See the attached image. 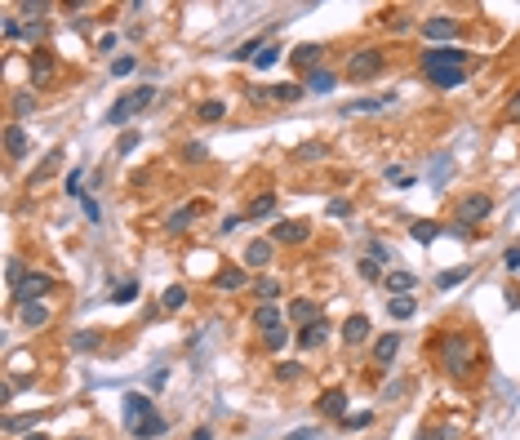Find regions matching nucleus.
<instances>
[{
	"mask_svg": "<svg viewBox=\"0 0 520 440\" xmlns=\"http://www.w3.org/2000/svg\"><path fill=\"white\" fill-rule=\"evenodd\" d=\"M422 76L436 89H458L467 80V54L458 45H436V49L422 54Z\"/></svg>",
	"mask_w": 520,
	"mask_h": 440,
	"instance_id": "1",
	"label": "nucleus"
},
{
	"mask_svg": "<svg viewBox=\"0 0 520 440\" xmlns=\"http://www.w3.org/2000/svg\"><path fill=\"white\" fill-rule=\"evenodd\" d=\"M440 364H445L449 378H467L471 364H476V347H471L467 334H449V338L440 343Z\"/></svg>",
	"mask_w": 520,
	"mask_h": 440,
	"instance_id": "2",
	"label": "nucleus"
},
{
	"mask_svg": "<svg viewBox=\"0 0 520 440\" xmlns=\"http://www.w3.org/2000/svg\"><path fill=\"white\" fill-rule=\"evenodd\" d=\"M151 98H156V89H151V85H138V89H129L125 98H116V102H111L102 120H107V125H129V120H134L138 111H147V107H151Z\"/></svg>",
	"mask_w": 520,
	"mask_h": 440,
	"instance_id": "3",
	"label": "nucleus"
},
{
	"mask_svg": "<svg viewBox=\"0 0 520 440\" xmlns=\"http://www.w3.org/2000/svg\"><path fill=\"white\" fill-rule=\"evenodd\" d=\"M383 67H387V54L365 45V49H356L347 58V80H374V76H383Z\"/></svg>",
	"mask_w": 520,
	"mask_h": 440,
	"instance_id": "4",
	"label": "nucleus"
},
{
	"mask_svg": "<svg viewBox=\"0 0 520 440\" xmlns=\"http://www.w3.org/2000/svg\"><path fill=\"white\" fill-rule=\"evenodd\" d=\"M49 289H54V280L45 276V271H32V267H27V276L14 285V303L18 307H32V303H41Z\"/></svg>",
	"mask_w": 520,
	"mask_h": 440,
	"instance_id": "5",
	"label": "nucleus"
},
{
	"mask_svg": "<svg viewBox=\"0 0 520 440\" xmlns=\"http://www.w3.org/2000/svg\"><path fill=\"white\" fill-rule=\"evenodd\" d=\"M489 213H494V200H489V196H480V192H471V196H462V200H458V213H453V218L471 227V222L489 218Z\"/></svg>",
	"mask_w": 520,
	"mask_h": 440,
	"instance_id": "6",
	"label": "nucleus"
},
{
	"mask_svg": "<svg viewBox=\"0 0 520 440\" xmlns=\"http://www.w3.org/2000/svg\"><path fill=\"white\" fill-rule=\"evenodd\" d=\"M307 85H289V80H280V85H258L253 89V102H298Z\"/></svg>",
	"mask_w": 520,
	"mask_h": 440,
	"instance_id": "7",
	"label": "nucleus"
},
{
	"mask_svg": "<svg viewBox=\"0 0 520 440\" xmlns=\"http://www.w3.org/2000/svg\"><path fill=\"white\" fill-rule=\"evenodd\" d=\"M147 418H156V405H151V396H138V391H129V396H125V427L134 432V427H143Z\"/></svg>",
	"mask_w": 520,
	"mask_h": 440,
	"instance_id": "8",
	"label": "nucleus"
},
{
	"mask_svg": "<svg viewBox=\"0 0 520 440\" xmlns=\"http://www.w3.org/2000/svg\"><path fill=\"white\" fill-rule=\"evenodd\" d=\"M307 236H311V227L298 222V218H280L276 227H271V245H302Z\"/></svg>",
	"mask_w": 520,
	"mask_h": 440,
	"instance_id": "9",
	"label": "nucleus"
},
{
	"mask_svg": "<svg viewBox=\"0 0 520 440\" xmlns=\"http://www.w3.org/2000/svg\"><path fill=\"white\" fill-rule=\"evenodd\" d=\"M422 36H427V40H436V45L458 40V18H445V14L427 18V23H422Z\"/></svg>",
	"mask_w": 520,
	"mask_h": 440,
	"instance_id": "10",
	"label": "nucleus"
},
{
	"mask_svg": "<svg viewBox=\"0 0 520 440\" xmlns=\"http://www.w3.org/2000/svg\"><path fill=\"white\" fill-rule=\"evenodd\" d=\"M63 161H67V156H63V147H54V152L45 156V161L36 165L32 174H27V187H41V183H49V178L58 174V170H63Z\"/></svg>",
	"mask_w": 520,
	"mask_h": 440,
	"instance_id": "11",
	"label": "nucleus"
},
{
	"mask_svg": "<svg viewBox=\"0 0 520 440\" xmlns=\"http://www.w3.org/2000/svg\"><path fill=\"white\" fill-rule=\"evenodd\" d=\"M54 80V54L49 49H32V89H45Z\"/></svg>",
	"mask_w": 520,
	"mask_h": 440,
	"instance_id": "12",
	"label": "nucleus"
},
{
	"mask_svg": "<svg viewBox=\"0 0 520 440\" xmlns=\"http://www.w3.org/2000/svg\"><path fill=\"white\" fill-rule=\"evenodd\" d=\"M396 102V93H378V98H352L343 107V116H370V111H383V107H392Z\"/></svg>",
	"mask_w": 520,
	"mask_h": 440,
	"instance_id": "13",
	"label": "nucleus"
},
{
	"mask_svg": "<svg viewBox=\"0 0 520 440\" xmlns=\"http://www.w3.org/2000/svg\"><path fill=\"white\" fill-rule=\"evenodd\" d=\"M316 409L325 418H338V423H343V409H347V396H343V387H329V391H320V400H316Z\"/></svg>",
	"mask_w": 520,
	"mask_h": 440,
	"instance_id": "14",
	"label": "nucleus"
},
{
	"mask_svg": "<svg viewBox=\"0 0 520 440\" xmlns=\"http://www.w3.org/2000/svg\"><path fill=\"white\" fill-rule=\"evenodd\" d=\"M343 343L347 347H361V343H370V316H347V325H343Z\"/></svg>",
	"mask_w": 520,
	"mask_h": 440,
	"instance_id": "15",
	"label": "nucleus"
},
{
	"mask_svg": "<svg viewBox=\"0 0 520 440\" xmlns=\"http://www.w3.org/2000/svg\"><path fill=\"white\" fill-rule=\"evenodd\" d=\"M253 325H258L262 334H271V329H280V325H285V316H280L276 303H258V307H253Z\"/></svg>",
	"mask_w": 520,
	"mask_h": 440,
	"instance_id": "16",
	"label": "nucleus"
},
{
	"mask_svg": "<svg viewBox=\"0 0 520 440\" xmlns=\"http://www.w3.org/2000/svg\"><path fill=\"white\" fill-rule=\"evenodd\" d=\"M249 285V271L245 267H223L218 276H214V289H223V294H231V289H245Z\"/></svg>",
	"mask_w": 520,
	"mask_h": 440,
	"instance_id": "17",
	"label": "nucleus"
},
{
	"mask_svg": "<svg viewBox=\"0 0 520 440\" xmlns=\"http://www.w3.org/2000/svg\"><path fill=\"white\" fill-rule=\"evenodd\" d=\"M325 338H329V321H325V316H320L316 325H307V329H298V338H294V343H298L302 351H311V347H320V343H325Z\"/></svg>",
	"mask_w": 520,
	"mask_h": 440,
	"instance_id": "18",
	"label": "nucleus"
},
{
	"mask_svg": "<svg viewBox=\"0 0 520 440\" xmlns=\"http://www.w3.org/2000/svg\"><path fill=\"white\" fill-rule=\"evenodd\" d=\"M5 156H9V161H23V156H27V129L23 125H9L5 129Z\"/></svg>",
	"mask_w": 520,
	"mask_h": 440,
	"instance_id": "19",
	"label": "nucleus"
},
{
	"mask_svg": "<svg viewBox=\"0 0 520 440\" xmlns=\"http://www.w3.org/2000/svg\"><path fill=\"white\" fill-rule=\"evenodd\" d=\"M271 263V240H249L245 245V267H267Z\"/></svg>",
	"mask_w": 520,
	"mask_h": 440,
	"instance_id": "20",
	"label": "nucleus"
},
{
	"mask_svg": "<svg viewBox=\"0 0 520 440\" xmlns=\"http://www.w3.org/2000/svg\"><path fill=\"white\" fill-rule=\"evenodd\" d=\"M289 316H294L302 329H307V325H316V321H320V307L311 303V298H298V303H289Z\"/></svg>",
	"mask_w": 520,
	"mask_h": 440,
	"instance_id": "21",
	"label": "nucleus"
},
{
	"mask_svg": "<svg viewBox=\"0 0 520 440\" xmlns=\"http://www.w3.org/2000/svg\"><path fill=\"white\" fill-rule=\"evenodd\" d=\"M396 351H400V334H383V338L374 343V360H378V364H392Z\"/></svg>",
	"mask_w": 520,
	"mask_h": 440,
	"instance_id": "22",
	"label": "nucleus"
},
{
	"mask_svg": "<svg viewBox=\"0 0 520 440\" xmlns=\"http://www.w3.org/2000/svg\"><path fill=\"white\" fill-rule=\"evenodd\" d=\"M334 89V71H307V93H316V98H325V93Z\"/></svg>",
	"mask_w": 520,
	"mask_h": 440,
	"instance_id": "23",
	"label": "nucleus"
},
{
	"mask_svg": "<svg viewBox=\"0 0 520 440\" xmlns=\"http://www.w3.org/2000/svg\"><path fill=\"white\" fill-rule=\"evenodd\" d=\"M289 58H294L298 67H307V71H320V45H298Z\"/></svg>",
	"mask_w": 520,
	"mask_h": 440,
	"instance_id": "24",
	"label": "nucleus"
},
{
	"mask_svg": "<svg viewBox=\"0 0 520 440\" xmlns=\"http://www.w3.org/2000/svg\"><path fill=\"white\" fill-rule=\"evenodd\" d=\"M23 325H27V329H45V325H49V307H45V303L23 307Z\"/></svg>",
	"mask_w": 520,
	"mask_h": 440,
	"instance_id": "25",
	"label": "nucleus"
},
{
	"mask_svg": "<svg viewBox=\"0 0 520 440\" xmlns=\"http://www.w3.org/2000/svg\"><path fill=\"white\" fill-rule=\"evenodd\" d=\"M169 432V423H165V418H147V423L143 427H134V432H129V436H134V440H156V436H165Z\"/></svg>",
	"mask_w": 520,
	"mask_h": 440,
	"instance_id": "26",
	"label": "nucleus"
},
{
	"mask_svg": "<svg viewBox=\"0 0 520 440\" xmlns=\"http://www.w3.org/2000/svg\"><path fill=\"white\" fill-rule=\"evenodd\" d=\"M409 236L418 240V245H431V240L440 236V222H431V218H418V222L409 227Z\"/></svg>",
	"mask_w": 520,
	"mask_h": 440,
	"instance_id": "27",
	"label": "nucleus"
},
{
	"mask_svg": "<svg viewBox=\"0 0 520 440\" xmlns=\"http://www.w3.org/2000/svg\"><path fill=\"white\" fill-rule=\"evenodd\" d=\"M414 285H418L414 271H387V289H392V294H409Z\"/></svg>",
	"mask_w": 520,
	"mask_h": 440,
	"instance_id": "28",
	"label": "nucleus"
},
{
	"mask_svg": "<svg viewBox=\"0 0 520 440\" xmlns=\"http://www.w3.org/2000/svg\"><path fill=\"white\" fill-rule=\"evenodd\" d=\"M271 213H276V196H258V200H253L249 209H245V218H253V222H258V218H271Z\"/></svg>",
	"mask_w": 520,
	"mask_h": 440,
	"instance_id": "29",
	"label": "nucleus"
},
{
	"mask_svg": "<svg viewBox=\"0 0 520 440\" xmlns=\"http://www.w3.org/2000/svg\"><path fill=\"white\" fill-rule=\"evenodd\" d=\"M387 312H392L396 321H409V316L418 312V307H414V298H409V294H396L392 303H387Z\"/></svg>",
	"mask_w": 520,
	"mask_h": 440,
	"instance_id": "30",
	"label": "nucleus"
},
{
	"mask_svg": "<svg viewBox=\"0 0 520 440\" xmlns=\"http://www.w3.org/2000/svg\"><path fill=\"white\" fill-rule=\"evenodd\" d=\"M289 343H294V338H289V325H280V329L262 334V347H267V351H285Z\"/></svg>",
	"mask_w": 520,
	"mask_h": 440,
	"instance_id": "31",
	"label": "nucleus"
},
{
	"mask_svg": "<svg viewBox=\"0 0 520 440\" xmlns=\"http://www.w3.org/2000/svg\"><path fill=\"white\" fill-rule=\"evenodd\" d=\"M160 307H165V312H178V307H187V289H183V285H169L165 294H160Z\"/></svg>",
	"mask_w": 520,
	"mask_h": 440,
	"instance_id": "32",
	"label": "nucleus"
},
{
	"mask_svg": "<svg viewBox=\"0 0 520 440\" xmlns=\"http://www.w3.org/2000/svg\"><path fill=\"white\" fill-rule=\"evenodd\" d=\"M280 54H285V49H280V45H262V54H258V58H253V67H258V71H271V67H276V62H280Z\"/></svg>",
	"mask_w": 520,
	"mask_h": 440,
	"instance_id": "33",
	"label": "nucleus"
},
{
	"mask_svg": "<svg viewBox=\"0 0 520 440\" xmlns=\"http://www.w3.org/2000/svg\"><path fill=\"white\" fill-rule=\"evenodd\" d=\"M253 294H258L262 303H271V298H280V280H276V276H262V280H253Z\"/></svg>",
	"mask_w": 520,
	"mask_h": 440,
	"instance_id": "34",
	"label": "nucleus"
},
{
	"mask_svg": "<svg viewBox=\"0 0 520 440\" xmlns=\"http://www.w3.org/2000/svg\"><path fill=\"white\" fill-rule=\"evenodd\" d=\"M36 423H41L36 409H32V414H5V432H23V427H36Z\"/></svg>",
	"mask_w": 520,
	"mask_h": 440,
	"instance_id": "35",
	"label": "nucleus"
},
{
	"mask_svg": "<svg viewBox=\"0 0 520 440\" xmlns=\"http://www.w3.org/2000/svg\"><path fill=\"white\" fill-rule=\"evenodd\" d=\"M192 218H196V209H192V205H187V209L169 213V222H165V227H169V231H187V227H192Z\"/></svg>",
	"mask_w": 520,
	"mask_h": 440,
	"instance_id": "36",
	"label": "nucleus"
},
{
	"mask_svg": "<svg viewBox=\"0 0 520 440\" xmlns=\"http://www.w3.org/2000/svg\"><path fill=\"white\" fill-rule=\"evenodd\" d=\"M462 280H467V267H453V271H440L436 285L440 289H453V285H462Z\"/></svg>",
	"mask_w": 520,
	"mask_h": 440,
	"instance_id": "37",
	"label": "nucleus"
},
{
	"mask_svg": "<svg viewBox=\"0 0 520 440\" xmlns=\"http://www.w3.org/2000/svg\"><path fill=\"white\" fill-rule=\"evenodd\" d=\"M227 116V107H223V102L218 98H210V102H201V120H205V125H210V120H223Z\"/></svg>",
	"mask_w": 520,
	"mask_h": 440,
	"instance_id": "38",
	"label": "nucleus"
},
{
	"mask_svg": "<svg viewBox=\"0 0 520 440\" xmlns=\"http://www.w3.org/2000/svg\"><path fill=\"white\" fill-rule=\"evenodd\" d=\"M36 111V93H14V116H32Z\"/></svg>",
	"mask_w": 520,
	"mask_h": 440,
	"instance_id": "39",
	"label": "nucleus"
},
{
	"mask_svg": "<svg viewBox=\"0 0 520 440\" xmlns=\"http://www.w3.org/2000/svg\"><path fill=\"white\" fill-rule=\"evenodd\" d=\"M71 347H76V351H93V347H98V334H93V329H80V334L71 338Z\"/></svg>",
	"mask_w": 520,
	"mask_h": 440,
	"instance_id": "40",
	"label": "nucleus"
},
{
	"mask_svg": "<svg viewBox=\"0 0 520 440\" xmlns=\"http://www.w3.org/2000/svg\"><path fill=\"white\" fill-rule=\"evenodd\" d=\"M80 183H84V170H71L67 174V196H76V200H84V187Z\"/></svg>",
	"mask_w": 520,
	"mask_h": 440,
	"instance_id": "41",
	"label": "nucleus"
},
{
	"mask_svg": "<svg viewBox=\"0 0 520 440\" xmlns=\"http://www.w3.org/2000/svg\"><path fill=\"white\" fill-rule=\"evenodd\" d=\"M370 258L374 263H392V245L387 240H370Z\"/></svg>",
	"mask_w": 520,
	"mask_h": 440,
	"instance_id": "42",
	"label": "nucleus"
},
{
	"mask_svg": "<svg viewBox=\"0 0 520 440\" xmlns=\"http://www.w3.org/2000/svg\"><path fill=\"white\" fill-rule=\"evenodd\" d=\"M276 378H285V382L302 378V364H298V360H285V364H276Z\"/></svg>",
	"mask_w": 520,
	"mask_h": 440,
	"instance_id": "43",
	"label": "nucleus"
},
{
	"mask_svg": "<svg viewBox=\"0 0 520 440\" xmlns=\"http://www.w3.org/2000/svg\"><path fill=\"white\" fill-rule=\"evenodd\" d=\"M356 267H361V276H365V280H383V263H374V258H361Z\"/></svg>",
	"mask_w": 520,
	"mask_h": 440,
	"instance_id": "44",
	"label": "nucleus"
},
{
	"mask_svg": "<svg viewBox=\"0 0 520 440\" xmlns=\"http://www.w3.org/2000/svg\"><path fill=\"white\" fill-rule=\"evenodd\" d=\"M298 161H325V147H320V143H302L298 147Z\"/></svg>",
	"mask_w": 520,
	"mask_h": 440,
	"instance_id": "45",
	"label": "nucleus"
},
{
	"mask_svg": "<svg viewBox=\"0 0 520 440\" xmlns=\"http://www.w3.org/2000/svg\"><path fill=\"white\" fill-rule=\"evenodd\" d=\"M183 161H187V165H201V161H205V143H187V147H183Z\"/></svg>",
	"mask_w": 520,
	"mask_h": 440,
	"instance_id": "46",
	"label": "nucleus"
},
{
	"mask_svg": "<svg viewBox=\"0 0 520 440\" xmlns=\"http://www.w3.org/2000/svg\"><path fill=\"white\" fill-rule=\"evenodd\" d=\"M285 440H325V432H320V427H298V432H289Z\"/></svg>",
	"mask_w": 520,
	"mask_h": 440,
	"instance_id": "47",
	"label": "nucleus"
},
{
	"mask_svg": "<svg viewBox=\"0 0 520 440\" xmlns=\"http://www.w3.org/2000/svg\"><path fill=\"white\" fill-rule=\"evenodd\" d=\"M129 71H134V58H129V54H120V58L111 62V76H129Z\"/></svg>",
	"mask_w": 520,
	"mask_h": 440,
	"instance_id": "48",
	"label": "nucleus"
},
{
	"mask_svg": "<svg viewBox=\"0 0 520 440\" xmlns=\"http://www.w3.org/2000/svg\"><path fill=\"white\" fill-rule=\"evenodd\" d=\"M129 298H138V285L129 280V285H120L116 294H111V303H129Z\"/></svg>",
	"mask_w": 520,
	"mask_h": 440,
	"instance_id": "49",
	"label": "nucleus"
},
{
	"mask_svg": "<svg viewBox=\"0 0 520 440\" xmlns=\"http://www.w3.org/2000/svg\"><path fill=\"white\" fill-rule=\"evenodd\" d=\"M370 423H374V414H370V409H365V414H356V418H352V414L343 418V427H356V432H361V427H370Z\"/></svg>",
	"mask_w": 520,
	"mask_h": 440,
	"instance_id": "50",
	"label": "nucleus"
},
{
	"mask_svg": "<svg viewBox=\"0 0 520 440\" xmlns=\"http://www.w3.org/2000/svg\"><path fill=\"white\" fill-rule=\"evenodd\" d=\"M18 36H27V27L18 18H5V40H18Z\"/></svg>",
	"mask_w": 520,
	"mask_h": 440,
	"instance_id": "51",
	"label": "nucleus"
},
{
	"mask_svg": "<svg viewBox=\"0 0 520 440\" xmlns=\"http://www.w3.org/2000/svg\"><path fill=\"white\" fill-rule=\"evenodd\" d=\"M138 147V134H120V143H116V156H129Z\"/></svg>",
	"mask_w": 520,
	"mask_h": 440,
	"instance_id": "52",
	"label": "nucleus"
},
{
	"mask_svg": "<svg viewBox=\"0 0 520 440\" xmlns=\"http://www.w3.org/2000/svg\"><path fill=\"white\" fill-rule=\"evenodd\" d=\"M84 218H89V222H102V209H98V200H93V196H84Z\"/></svg>",
	"mask_w": 520,
	"mask_h": 440,
	"instance_id": "53",
	"label": "nucleus"
},
{
	"mask_svg": "<svg viewBox=\"0 0 520 440\" xmlns=\"http://www.w3.org/2000/svg\"><path fill=\"white\" fill-rule=\"evenodd\" d=\"M418 440H453V427H436V432H418Z\"/></svg>",
	"mask_w": 520,
	"mask_h": 440,
	"instance_id": "54",
	"label": "nucleus"
},
{
	"mask_svg": "<svg viewBox=\"0 0 520 440\" xmlns=\"http://www.w3.org/2000/svg\"><path fill=\"white\" fill-rule=\"evenodd\" d=\"M151 391H160V387H165V382H169V369H151Z\"/></svg>",
	"mask_w": 520,
	"mask_h": 440,
	"instance_id": "55",
	"label": "nucleus"
},
{
	"mask_svg": "<svg viewBox=\"0 0 520 440\" xmlns=\"http://www.w3.org/2000/svg\"><path fill=\"white\" fill-rule=\"evenodd\" d=\"M503 263H507V271H520V249H516V245L503 254Z\"/></svg>",
	"mask_w": 520,
	"mask_h": 440,
	"instance_id": "56",
	"label": "nucleus"
},
{
	"mask_svg": "<svg viewBox=\"0 0 520 440\" xmlns=\"http://www.w3.org/2000/svg\"><path fill=\"white\" fill-rule=\"evenodd\" d=\"M329 213H334V218H347V213H352V205H347V200H329Z\"/></svg>",
	"mask_w": 520,
	"mask_h": 440,
	"instance_id": "57",
	"label": "nucleus"
},
{
	"mask_svg": "<svg viewBox=\"0 0 520 440\" xmlns=\"http://www.w3.org/2000/svg\"><path fill=\"white\" fill-rule=\"evenodd\" d=\"M449 231H453V236H458V240H471V227H467V222H458V218L449 222Z\"/></svg>",
	"mask_w": 520,
	"mask_h": 440,
	"instance_id": "58",
	"label": "nucleus"
},
{
	"mask_svg": "<svg viewBox=\"0 0 520 440\" xmlns=\"http://www.w3.org/2000/svg\"><path fill=\"white\" fill-rule=\"evenodd\" d=\"M23 14H49V5H45V0H27Z\"/></svg>",
	"mask_w": 520,
	"mask_h": 440,
	"instance_id": "59",
	"label": "nucleus"
},
{
	"mask_svg": "<svg viewBox=\"0 0 520 440\" xmlns=\"http://www.w3.org/2000/svg\"><path fill=\"white\" fill-rule=\"evenodd\" d=\"M409 27H414V23H409L405 14H396V18H392V32H409Z\"/></svg>",
	"mask_w": 520,
	"mask_h": 440,
	"instance_id": "60",
	"label": "nucleus"
},
{
	"mask_svg": "<svg viewBox=\"0 0 520 440\" xmlns=\"http://www.w3.org/2000/svg\"><path fill=\"white\" fill-rule=\"evenodd\" d=\"M192 440H214V432H210V427H196V432H192Z\"/></svg>",
	"mask_w": 520,
	"mask_h": 440,
	"instance_id": "61",
	"label": "nucleus"
},
{
	"mask_svg": "<svg viewBox=\"0 0 520 440\" xmlns=\"http://www.w3.org/2000/svg\"><path fill=\"white\" fill-rule=\"evenodd\" d=\"M27 440H45V436H41V432H32V436H27Z\"/></svg>",
	"mask_w": 520,
	"mask_h": 440,
	"instance_id": "62",
	"label": "nucleus"
},
{
	"mask_svg": "<svg viewBox=\"0 0 520 440\" xmlns=\"http://www.w3.org/2000/svg\"><path fill=\"white\" fill-rule=\"evenodd\" d=\"M80 440H84V436H80Z\"/></svg>",
	"mask_w": 520,
	"mask_h": 440,
	"instance_id": "63",
	"label": "nucleus"
}]
</instances>
